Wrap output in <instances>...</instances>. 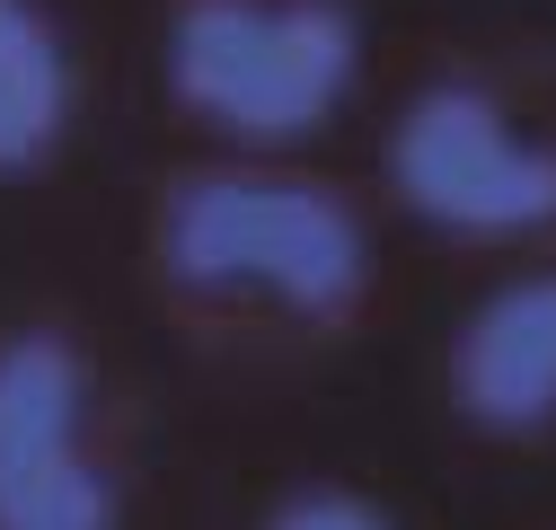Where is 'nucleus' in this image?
I'll return each instance as SVG.
<instances>
[{"label":"nucleus","instance_id":"7ed1b4c3","mask_svg":"<svg viewBox=\"0 0 556 530\" xmlns=\"http://www.w3.org/2000/svg\"><path fill=\"white\" fill-rule=\"evenodd\" d=\"M389 177L406 194V213H425L459 239H513V230L556 222V142H530L468 80H442L397 115Z\"/></svg>","mask_w":556,"mask_h":530},{"label":"nucleus","instance_id":"20e7f679","mask_svg":"<svg viewBox=\"0 0 556 530\" xmlns=\"http://www.w3.org/2000/svg\"><path fill=\"white\" fill-rule=\"evenodd\" d=\"M0 530H115V478L89 451V380L62 337L0 345Z\"/></svg>","mask_w":556,"mask_h":530},{"label":"nucleus","instance_id":"423d86ee","mask_svg":"<svg viewBox=\"0 0 556 530\" xmlns=\"http://www.w3.org/2000/svg\"><path fill=\"white\" fill-rule=\"evenodd\" d=\"M62 124H72V62L27 0H0V177L45 168Z\"/></svg>","mask_w":556,"mask_h":530},{"label":"nucleus","instance_id":"f03ea898","mask_svg":"<svg viewBox=\"0 0 556 530\" xmlns=\"http://www.w3.org/2000/svg\"><path fill=\"white\" fill-rule=\"evenodd\" d=\"M160 256L186 292H274L309 318H336L371 275L354 204L301 177H186L160 213Z\"/></svg>","mask_w":556,"mask_h":530},{"label":"nucleus","instance_id":"0eeeda50","mask_svg":"<svg viewBox=\"0 0 556 530\" xmlns=\"http://www.w3.org/2000/svg\"><path fill=\"white\" fill-rule=\"evenodd\" d=\"M274 530H389V513L380 504H363V495H292L283 513H274Z\"/></svg>","mask_w":556,"mask_h":530},{"label":"nucleus","instance_id":"f257e3e1","mask_svg":"<svg viewBox=\"0 0 556 530\" xmlns=\"http://www.w3.org/2000/svg\"><path fill=\"white\" fill-rule=\"evenodd\" d=\"M363 72L344 0H186L168 27V89L239 142H292L327 124Z\"/></svg>","mask_w":556,"mask_h":530},{"label":"nucleus","instance_id":"39448f33","mask_svg":"<svg viewBox=\"0 0 556 530\" xmlns=\"http://www.w3.org/2000/svg\"><path fill=\"white\" fill-rule=\"evenodd\" d=\"M451 398L485 433H539L556 425V275L504 283L459 345H451Z\"/></svg>","mask_w":556,"mask_h":530}]
</instances>
